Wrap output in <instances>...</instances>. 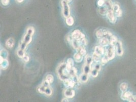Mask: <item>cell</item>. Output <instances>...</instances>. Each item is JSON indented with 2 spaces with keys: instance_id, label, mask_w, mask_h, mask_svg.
<instances>
[{
  "instance_id": "cell-38",
  "label": "cell",
  "mask_w": 136,
  "mask_h": 102,
  "mask_svg": "<svg viewBox=\"0 0 136 102\" xmlns=\"http://www.w3.org/2000/svg\"><path fill=\"white\" fill-rule=\"evenodd\" d=\"M8 56V53L7 52L6 50H3L1 51V56L3 57L4 59H7Z\"/></svg>"
},
{
  "instance_id": "cell-2",
  "label": "cell",
  "mask_w": 136,
  "mask_h": 102,
  "mask_svg": "<svg viewBox=\"0 0 136 102\" xmlns=\"http://www.w3.org/2000/svg\"><path fill=\"white\" fill-rule=\"evenodd\" d=\"M116 54L115 48L114 46H110L109 47H107L105 49V55L107 56V57L109 59V61L112 60L115 58Z\"/></svg>"
},
{
  "instance_id": "cell-37",
  "label": "cell",
  "mask_w": 136,
  "mask_h": 102,
  "mask_svg": "<svg viewBox=\"0 0 136 102\" xmlns=\"http://www.w3.org/2000/svg\"><path fill=\"white\" fill-rule=\"evenodd\" d=\"M46 87H45L44 86L41 84V85H40L39 87L38 88V91L40 93H42V94L45 93V89H46Z\"/></svg>"
},
{
  "instance_id": "cell-23",
  "label": "cell",
  "mask_w": 136,
  "mask_h": 102,
  "mask_svg": "<svg viewBox=\"0 0 136 102\" xmlns=\"http://www.w3.org/2000/svg\"><path fill=\"white\" fill-rule=\"evenodd\" d=\"M66 24L69 26H72L74 24V19L73 16H70L66 18Z\"/></svg>"
},
{
  "instance_id": "cell-16",
  "label": "cell",
  "mask_w": 136,
  "mask_h": 102,
  "mask_svg": "<svg viewBox=\"0 0 136 102\" xmlns=\"http://www.w3.org/2000/svg\"><path fill=\"white\" fill-rule=\"evenodd\" d=\"M83 57V56L82 55L79 54L78 52H76V53L74 54V56H73L74 61H75L77 63H80L82 61Z\"/></svg>"
},
{
  "instance_id": "cell-10",
  "label": "cell",
  "mask_w": 136,
  "mask_h": 102,
  "mask_svg": "<svg viewBox=\"0 0 136 102\" xmlns=\"http://www.w3.org/2000/svg\"><path fill=\"white\" fill-rule=\"evenodd\" d=\"M99 43L101 46L103 47H107L109 45V39L106 37H103L100 39Z\"/></svg>"
},
{
  "instance_id": "cell-27",
  "label": "cell",
  "mask_w": 136,
  "mask_h": 102,
  "mask_svg": "<svg viewBox=\"0 0 136 102\" xmlns=\"http://www.w3.org/2000/svg\"><path fill=\"white\" fill-rule=\"evenodd\" d=\"M113 5L114 4L113 3L112 0H106L105 5L107 7L108 9H112Z\"/></svg>"
},
{
  "instance_id": "cell-19",
  "label": "cell",
  "mask_w": 136,
  "mask_h": 102,
  "mask_svg": "<svg viewBox=\"0 0 136 102\" xmlns=\"http://www.w3.org/2000/svg\"><path fill=\"white\" fill-rule=\"evenodd\" d=\"M77 52L79 53V54L82 55L83 56H85L86 55V50L85 47L83 46H81L76 49Z\"/></svg>"
},
{
  "instance_id": "cell-31",
  "label": "cell",
  "mask_w": 136,
  "mask_h": 102,
  "mask_svg": "<svg viewBox=\"0 0 136 102\" xmlns=\"http://www.w3.org/2000/svg\"><path fill=\"white\" fill-rule=\"evenodd\" d=\"M128 88L127 84L126 83H122L120 85V89L122 92L126 91L127 90Z\"/></svg>"
},
{
  "instance_id": "cell-40",
  "label": "cell",
  "mask_w": 136,
  "mask_h": 102,
  "mask_svg": "<svg viewBox=\"0 0 136 102\" xmlns=\"http://www.w3.org/2000/svg\"><path fill=\"white\" fill-rule=\"evenodd\" d=\"M80 42H81L82 46H84V47L87 46V44H88V41H87V40L86 38H85L83 39L82 40H81Z\"/></svg>"
},
{
  "instance_id": "cell-26",
  "label": "cell",
  "mask_w": 136,
  "mask_h": 102,
  "mask_svg": "<svg viewBox=\"0 0 136 102\" xmlns=\"http://www.w3.org/2000/svg\"><path fill=\"white\" fill-rule=\"evenodd\" d=\"M96 35L98 39H101L102 37H104V32L103 30L99 29L97 30L96 33Z\"/></svg>"
},
{
  "instance_id": "cell-33",
  "label": "cell",
  "mask_w": 136,
  "mask_h": 102,
  "mask_svg": "<svg viewBox=\"0 0 136 102\" xmlns=\"http://www.w3.org/2000/svg\"><path fill=\"white\" fill-rule=\"evenodd\" d=\"M34 33H35V29H34V28L33 27H29L27 29V30H26V33L28 34L33 36L34 35Z\"/></svg>"
},
{
  "instance_id": "cell-7",
  "label": "cell",
  "mask_w": 136,
  "mask_h": 102,
  "mask_svg": "<svg viewBox=\"0 0 136 102\" xmlns=\"http://www.w3.org/2000/svg\"><path fill=\"white\" fill-rule=\"evenodd\" d=\"M64 96L68 99H72L74 97L75 95V90L72 88H67L63 92Z\"/></svg>"
},
{
  "instance_id": "cell-44",
  "label": "cell",
  "mask_w": 136,
  "mask_h": 102,
  "mask_svg": "<svg viewBox=\"0 0 136 102\" xmlns=\"http://www.w3.org/2000/svg\"><path fill=\"white\" fill-rule=\"evenodd\" d=\"M22 59L25 62H28L29 60V57L28 55H25Z\"/></svg>"
},
{
  "instance_id": "cell-49",
  "label": "cell",
  "mask_w": 136,
  "mask_h": 102,
  "mask_svg": "<svg viewBox=\"0 0 136 102\" xmlns=\"http://www.w3.org/2000/svg\"><path fill=\"white\" fill-rule=\"evenodd\" d=\"M64 1H65L67 2H68V3H70V2H71L72 1V0H64Z\"/></svg>"
},
{
  "instance_id": "cell-35",
  "label": "cell",
  "mask_w": 136,
  "mask_h": 102,
  "mask_svg": "<svg viewBox=\"0 0 136 102\" xmlns=\"http://www.w3.org/2000/svg\"><path fill=\"white\" fill-rule=\"evenodd\" d=\"M109 61L108 58L107 57V56H106L104 55L103 57H102L101 60V64L102 65H105L106 64H107V62Z\"/></svg>"
},
{
  "instance_id": "cell-29",
  "label": "cell",
  "mask_w": 136,
  "mask_h": 102,
  "mask_svg": "<svg viewBox=\"0 0 136 102\" xmlns=\"http://www.w3.org/2000/svg\"><path fill=\"white\" fill-rule=\"evenodd\" d=\"M99 71L94 69V68L93 67V68H92V70L91 71H90V74L92 77L96 78L97 77L98 75H99Z\"/></svg>"
},
{
  "instance_id": "cell-8",
  "label": "cell",
  "mask_w": 136,
  "mask_h": 102,
  "mask_svg": "<svg viewBox=\"0 0 136 102\" xmlns=\"http://www.w3.org/2000/svg\"><path fill=\"white\" fill-rule=\"evenodd\" d=\"M63 82L64 85H65L67 88L69 87L73 88L75 85H76V83H75L71 78L63 81Z\"/></svg>"
},
{
  "instance_id": "cell-25",
  "label": "cell",
  "mask_w": 136,
  "mask_h": 102,
  "mask_svg": "<svg viewBox=\"0 0 136 102\" xmlns=\"http://www.w3.org/2000/svg\"><path fill=\"white\" fill-rule=\"evenodd\" d=\"M17 55L18 56V57L22 58L25 55V50H22V49L19 48L17 51Z\"/></svg>"
},
{
  "instance_id": "cell-15",
  "label": "cell",
  "mask_w": 136,
  "mask_h": 102,
  "mask_svg": "<svg viewBox=\"0 0 136 102\" xmlns=\"http://www.w3.org/2000/svg\"><path fill=\"white\" fill-rule=\"evenodd\" d=\"M108 10L109 9L105 5H104L103 6L100 7V8L99 9V12L101 16H106Z\"/></svg>"
},
{
  "instance_id": "cell-43",
  "label": "cell",
  "mask_w": 136,
  "mask_h": 102,
  "mask_svg": "<svg viewBox=\"0 0 136 102\" xmlns=\"http://www.w3.org/2000/svg\"><path fill=\"white\" fill-rule=\"evenodd\" d=\"M1 3L4 6H7L10 3V0H1Z\"/></svg>"
},
{
  "instance_id": "cell-21",
  "label": "cell",
  "mask_w": 136,
  "mask_h": 102,
  "mask_svg": "<svg viewBox=\"0 0 136 102\" xmlns=\"http://www.w3.org/2000/svg\"><path fill=\"white\" fill-rule=\"evenodd\" d=\"M92 56L93 58V61L97 63L101 61V58H102V55L97 53L94 52Z\"/></svg>"
},
{
  "instance_id": "cell-14",
  "label": "cell",
  "mask_w": 136,
  "mask_h": 102,
  "mask_svg": "<svg viewBox=\"0 0 136 102\" xmlns=\"http://www.w3.org/2000/svg\"><path fill=\"white\" fill-rule=\"evenodd\" d=\"M74 60L72 58L68 59L66 63V67L67 70L70 71V70L72 69V68L74 67Z\"/></svg>"
},
{
  "instance_id": "cell-12",
  "label": "cell",
  "mask_w": 136,
  "mask_h": 102,
  "mask_svg": "<svg viewBox=\"0 0 136 102\" xmlns=\"http://www.w3.org/2000/svg\"><path fill=\"white\" fill-rule=\"evenodd\" d=\"M94 52H95L97 53L102 56L105 54V49L104 48L103 46H102L100 45V46H97L94 48Z\"/></svg>"
},
{
  "instance_id": "cell-18",
  "label": "cell",
  "mask_w": 136,
  "mask_h": 102,
  "mask_svg": "<svg viewBox=\"0 0 136 102\" xmlns=\"http://www.w3.org/2000/svg\"><path fill=\"white\" fill-rule=\"evenodd\" d=\"M117 41H118L117 38L116 36L113 35L110 38V39H109V45L115 47L116 43H117Z\"/></svg>"
},
{
  "instance_id": "cell-47",
  "label": "cell",
  "mask_w": 136,
  "mask_h": 102,
  "mask_svg": "<svg viewBox=\"0 0 136 102\" xmlns=\"http://www.w3.org/2000/svg\"><path fill=\"white\" fill-rule=\"evenodd\" d=\"M62 102H69V101H68L67 97H65L62 100Z\"/></svg>"
},
{
  "instance_id": "cell-24",
  "label": "cell",
  "mask_w": 136,
  "mask_h": 102,
  "mask_svg": "<svg viewBox=\"0 0 136 102\" xmlns=\"http://www.w3.org/2000/svg\"><path fill=\"white\" fill-rule=\"evenodd\" d=\"M93 58L92 56H91L90 55H87L85 57V64L89 65H92V64L93 63Z\"/></svg>"
},
{
  "instance_id": "cell-1",
  "label": "cell",
  "mask_w": 136,
  "mask_h": 102,
  "mask_svg": "<svg viewBox=\"0 0 136 102\" xmlns=\"http://www.w3.org/2000/svg\"><path fill=\"white\" fill-rule=\"evenodd\" d=\"M56 72L59 79L63 81L70 78L69 71L67 69L66 63H60L57 68Z\"/></svg>"
},
{
  "instance_id": "cell-9",
  "label": "cell",
  "mask_w": 136,
  "mask_h": 102,
  "mask_svg": "<svg viewBox=\"0 0 136 102\" xmlns=\"http://www.w3.org/2000/svg\"><path fill=\"white\" fill-rule=\"evenodd\" d=\"M0 59H1V68L2 70H6L9 66V62L7 59H4L3 57L0 56Z\"/></svg>"
},
{
  "instance_id": "cell-36",
  "label": "cell",
  "mask_w": 136,
  "mask_h": 102,
  "mask_svg": "<svg viewBox=\"0 0 136 102\" xmlns=\"http://www.w3.org/2000/svg\"><path fill=\"white\" fill-rule=\"evenodd\" d=\"M112 10L113 11H114V12L115 14L118 11H119L120 10L119 5L118 4H115L114 3V5H113V6Z\"/></svg>"
},
{
  "instance_id": "cell-11",
  "label": "cell",
  "mask_w": 136,
  "mask_h": 102,
  "mask_svg": "<svg viewBox=\"0 0 136 102\" xmlns=\"http://www.w3.org/2000/svg\"><path fill=\"white\" fill-rule=\"evenodd\" d=\"M32 36L31 35L28 34H25V35L24 36L23 39L21 42L24 43L26 45H28L30 43H31V41L32 40Z\"/></svg>"
},
{
  "instance_id": "cell-3",
  "label": "cell",
  "mask_w": 136,
  "mask_h": 102,
  "mask_svg": "<svg viewBox=\"0 0 136 102\" xmlns=\"http://www.w3.org/2000/svg\"><path fill=\"white\" fill-rule=\"evenodd\" d=\"M62 6V13L63 17L67 18L70 16L71 10L70 7L69 5V3L63 0L61 2Z\"/></svg>"
},
{
  "instance_id": "cell-32",
  "label": "cell",
  "mask_w": 136,
  "mask_h": 102,
  "mask_svg": "<svg viewBox=\"0 0 136 102\" xmlns=\"http://www.w3.org/2000/svg\"><path fill=\"white\" fill-rule=\"evenodd\" d=\"M103 32H104V37L107 38L109 39H110V38L113 35L111 32L106 30H103Z\"/></svg>"
},
{
  "instance_id": "cell-41",
  "label": "cell",
  "mask_w": 136,
  "mask_h": 102,
  "mask_svg": "<svg viewBox=\"0 0 136 102\" xmlns=\"http://www.w3.org/2000/svg\"><path fill=\"white\" fill-rule=\"evenodd\" d=\"M94 69H96L97 70L99 71H100L101 69H102V64H99V63H97L96 64L95 66H94Z\"/></svg>"
},
{
  "instance_id": "cell-42",
  "label": "cell",
  "mask_w": 136,
  "mask_h": 102,
  "mask_svg": "<svg viewBox=\"0 0 136 102\" xmlns=\"http://www.w3.org/2000/svg\"><path fill=\"white\" fill-rule=\"evenodd\" d=\"M128 101L130 102H136V97L132 95L128 100Z\"/></svg>"
},
{
  "instance_id": "cell-48",
  "label": "cell",
  "mask_w": 136,
  "mask_h": 102,
  "mask_svg": "<svg viewBox=\"0 0 136 102\" xmlns=\"http://www.w3.org/2000/svg\"><path fill=\"white\" fill-rule=\"evenodd\" d=\"M24 1V0H16V1L18 2V3H22V2H23Z\"/></svg>"
},
{
  "instance_id": "cell-45",
  "label": "cell",
  "mask_w": 136,
  "mask_h": 102,
  "mask_svg": "<svg viewBox=\"0 0 136 102\" xmlns=\"http://www.w3.org/2000/svg\"><path fill=\"white\" fill-rule=\"evenodd\" d=\"M27 46H28V45H26L24 43L21 42V44H20V48L22 49V50H25V49H26V47H27Z\"/></svg>"
},
{
  "instance_id": "cell-5",
  "label": "cell",
  "mask_w": 136,
  "mask_h": 102,
  "mask_svg": "<svg viewBox=\"0 0 136 102\" xmlns=\"http://www.w3.org/2000/svg\"><path fill=\"white\" fill-rule=\"evenodd\" d=\"M108 20L110 22L114 24L117 21V17L112 9H109L106 14Z\"/></svg>"
},
{
  "instance_id": "cell-20",
  "label": "cell",
  "mask_w": 136,
  "mask_h": 102,
  "mask_svg": "<svg viewBox=\"0 0 136 102\" xmlns=\"http://www.w3.org/2000/svg\"><path fill=\"white\" fill-rule=\"evenodd\" d=\"M92 70V67L91 65H89L85 64L83 66V73L89 75L90 74Z\"/></svg>"
},
{
  "instance_id": "cell-30",
  "label": "cell",
  "mask_w": 136,
  "mask_h": 102,
  "mask_svg": "<svg viewBox=\"0 0 136 102\" xmlns=\"http://www.w3.org/2000/svg\"><path fill=\"white\" fill-rule=\"evenodd\" d=\"M45 80H46L51 84L53 82L54 77L53 76V75L51 74H48L46 75V78H45Z\"/></svg>"
},
{
  "instance_id": "cell-46",
  "label": "cell",
  "mask_w": 136,
  "mask_h": 102,
  "mask_svg": "<svg viewBox=\"0 0 136 102\" xmlns=\"http://www.w3.org/2000/svg\"><path fill=\"white\" fill-rule=\"evenodd\" d=\"M115 15H116V17H119L121 16H122V10L120 9L119 11H118L117 12L115 13Z\"/></svg>"
},
{
  "instance_id": "cell-34",
  "label": "cell",
  "mask_w": 136,
  "mask_h": 102,
  "mask_svg": "<svg viewBox=\"0 0 136 102\" xmlns=\"http://www.w3.org/2000/svg\"><path fill=\"white\" fill-rule=\"evenodd\" d=\"M45 94H46V95H47V96H50L52 95V90L50 86L47 87L46 88V89H45Z\"/></svg>"
},
{
  "instance_id": "cell-17",
  "label": "cell",
  "mask_w": 136,
  "mask_h": 102,
  "mask_svg": "<svg viewBox=\"0 0 136 102\" xmlns=\"http://www.w3.org/2000/svg\"><path fill=\"white\" fill-rule=\"evenodd\" d=\"M14 40L12 38H10L6 42V46L7 48H12L14 46Z\"/></svg>"
},
{
  "instance_id": "cell-28",
  "label": "cell",
  "mask_w": 136,
  "mask_h": 102,
  "mask_svg": "<svg viewBox=\"0 0 136 102\" xmlns=\"http://www.w3.org/2000/svg\"><path fill=\"white\" fill-rule=\"evenodd\" d=\"M77 73V69H76V67H73L69 71V74H70V78L74 76V75H76Z\"/></svg>"
},
{
  "instance_id": "cell-13",
  "label": "cell",
  "mask_w": 136,
  "mask_h": 102,
  "mask_svg": "<svg viewBox=\"0 0 136 102\" xmlns=\"http://www.w3.org/2000/svg\"><path fill=\"white\" fill-rule=\"evenodd\" d=\"M133 95V94L130 91H124L122 92L121 96V97L122 100H126L128 101V100L129 99V98Z\"/></svg>"
},
{
  "instance_id": "cell-6",
  "label": "cell",
  "mask_w": 136,
  "mask_h": 102,
  "mask_svg": "<svg viewBox=\"0 0 136 102\" xmlns=\"http://www.w3.org/2000/svg\"><path fill=\"white\" fill-rule=\"evenodd\" d=\"M116 53L118 56H122L124 53L123 46L122 42L120 40H118L115 46Z\"/></svg>"
},
{
  "instance_id": "cell-22",
  "label": "cell",
  "mask_w": 136,
  "mask_h": 102,
  "mask_svg": "<svg viewBox=\"0 0 136 102\" xmlns=\"http://www.w3.org/2000/svg\"><path fill=\"white\" fill-rule=\"evenodd\" d=\"M80 80L83 83H86L89 79V75L83 73L80 76Z\"/></svg>"
},
{
  "instance_id": "cell-4",
  "label": "cell",
  "mask_w": 136,
  "mask_h": 102,
  "mask_svg": "<svg viewBox=\"0 0 136 102\" xmlns=\"http://www.w3.org/2000/svg\"><path fill=\"white\" fill-rule=\"evenodd\" d=\"M72 37L73 39L79 41H81L85 38V35L84 33L81 32L79 30H75L72 33Z\"/></svg>"
},
{
  "instance_id": "cell-39",
  "label": "cell",
  "mask_w": 136,
  "mask_h": 102,
  "mask_svg": "<svg viewBox=\"0 0 136 102\" xmlns=\"http://www.w3.org/2000/svg\"><path fill=\"white\" fill-rule=\"evenodd\" d=\"M105 2H106V0H98L97 4L99 7H102L104 5H105Z\"/></svg>"
}]
</instances>
